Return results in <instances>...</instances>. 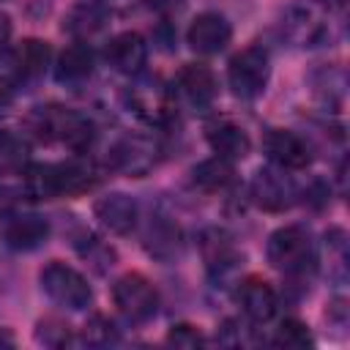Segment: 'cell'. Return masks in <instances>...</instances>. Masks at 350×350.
I'll use <instances>...</instances> for the list:
<instances>
[{"label": "cell", "instance_id": "11", "mask_svg": "<svg viewBox=\"0 0 350 350\" xmlns=\"http://www.w3.org/2000/svg\"><path fill=\"white\" fill-rule=\"evenodd\" d=\"M93 213H96V219H98L109 232L126 235V232H131V230L137 227V213H139V211H137V202H134L129 194L115 191V194H107V197L96 200Z\"/></svg>", "mask_w": 350, "mask_h": 350}, {"label": "cell", "instance_id": "3", "mask_svg": "<svg viewBox=\"0 0 350 350\" xmlns=\"http://www.w3.org/2000/svg\"><path fill=\"white\" fill-rule=\"evenodd\" d=\"M268 52L257 44L241 49L227 66V82L238 98H257L268 85Z\"/></svg>", "mask_w": 350, "mask_h": 350}, {"label": "cell", "instance_id": "1", "mask_svg": "<svg viewBox=\"0 0 350 350\" xmlns=\"http://www.w3.org/2000/svg\"><path fill=\"white\" fill-rule=\"evenodd\" d=\"M27 123L38 139H44V142L57 139L77 153L90 148V142L96 137V129L85 115L63 109V107H36V112L27 118Z\"/></svg>", "mask_w": 350, "mask_h": 350}, {"label": "cell", "instance_id": "25", "mask_svg": "<svg viewBox=\"0 0 350 350\" xmlns=\"http://www.w3.org/2000/svg\"><path fill=\"white\" fill-rule=\"evenodd\" d=\"M200 252H202L208 268H227L235 260L232 238L221 230H205L200 238Z\"/></svg>", "mask_w": 350, "mask_h": 350}, {"label": "cell", "instance_id": "22", "mask_svg": "<svg viewBox=\"0 0 350 350\" xmlns=\"http://www.w3.org/2000/svg\"><path fill=\"white\" fill-rule=\"evenodd\" d=\"M25 194L30 200H55L57 189V164H30L25 167Z\"/></svg>", "mask_w": 350, "mask_h": 350}, {"label": "cell", "instance_id": "16", "mask_svg": "<svg viewBox=\"0 0 350 350\" xmlns=\"http://www.w3.org/2000/svg\"><path fill=\"white\" fill-rule=\"evenodd\" d=\"M129 104L134 112L150 123H159L170 115V96L159 82H139L129 90Z\"/></svg>", "mask_w": 350, "mask_h": 350}, {"label": "cell", "instance_id": "12", "mask_svg": "<svg viewBox=\"0 0 350 350\" xmlns=\"http://www.w3.org/2000/svg\"><path fill=\"white\" fill-rule=\"evenodd\" d=\"M107 63L120 74H139L148 60V44L139 33H120L107 44Z\"/></svg>", "mask_w": 350, "mask_h": 350}, {"label": "cell", "instance_id": "19", "mask_svg": "<svg viewBox=\"0 0 350 350\" xmlns=\"http://www.w3.org/2000/svg\"><path fill=\"white\" fill-rule=\"evenodd\" d=\"M52 57V46L41 38H25L16 49H14V68L22 79H38Z\"/></svg>", "mask_w": 350, "mask_h": 350}, {"label": "cell", "instance_id": "5", "mask_svg": "<svg viewBox=\"0 0 350 350\" xmlns=\"http://www.w3.org/2000/svg\"><path fill=\"white\" fill-rule=\"evenodd\" d=\"M112 301L118 306V312L123 317H129L131 323H145L156 314L159 309V293L150 284V279H145L142 273H123L115 284H112Z\"/></svg>", "mask_w": 350, "mask_h": 350}, {"label": "cell", "instance_id": "17", "mask_svg": "<svg viewBox=\"0 0 350 350\" xmlns=\"http://www.w3.org/2000/svg\"><path fill=\"white\" fill-rule=\"evenodd\" d=\"M282 27L301 46H312V44H317L325 36V22L309 5L306 8H290L287 16H284V22H282Z\"/></svg>", "mask_w": 350, "mask_h": 350}, {"label": "cell", "instance_id": "31", "mask_svg": "<svg viewBox=\"0 0 350 350\" xmlns=\"http://www.w3.org/2000/svg\"><path fill=\"white\" fill-rule=\"evenodd\" d=\"M145 5L159 11V14H175L183 8V0H145Z\"/></svg>", "mask_w": 350, "mask_h": 350}, {"label": "cell", "instance_id": "30", "mask_svg": "<svg viewBox=\"0 0 350 350\" xmlns=\"http://www.w3.org/2000/svg\"><path fill=\"white\" fill-rule=\"evenodd\" d=\"M79 254H82L85 260H90V262L96 265V271H107V268L115 262V252H112L107 243H101L98 238H88V246L79 249Z\"/></svg>", "mask_w": 350, "mask_h": 350}, {"label": "cell", "instance_id": "33", "mask_svg": "<svg viewBox=\"0 0 350 350\" xmlns=\"http://www.w3.org/2000/svg\"><path fill=\"white\" fill-rule=\"evenodd\" d=\"M8 36H11V19H8L5 14H0V57H3V52H5Z\"/></svg>", "mask_w": 350, "mask_h": 350}, {"label": "cell", "instance_id": "14", "mask_svg": "<svg viewBox=\"0 0 350 350\" xmlns=\"http://www.w3.org/2000/svg\"><path fill=\"white\" fill-rule=\"evenodd\" d=\"M49 238V221L44 216L36 213H25V216H14L5 230H3V241L16 249V252H30L38 249L44 241Z\"/></svg>", "mask_w": 350, "mask_h": 350}, {"label": "cell", "instance_id": "7", "mask_svg": "<svg viewBox=\"0 0 350 350\" xmlns=\"http://www.w3.org/2000/svg\"><path fill=\"white\" fill-rule=\"evenodd\" d=\"M262 148L268 153V159L282 167V170H304L309 164V145L287 129H271L262 139Z\"/></svg>", "mask_w": 350, "mask_h": 350}, {"label": "cell", "instance_id": "8", "mask_svg": "<svg viewBox=\"0 0 350 350\" xmlns=\"http://www.w3.org/2000/svg\"><path fill=\"white\" fill-rule=\"evenodd\" d=\"M293 197H295L293 183L276 170H260L252 180V200L262 211H271V213L287 211L293 205Z\"/></svg>", "mask_w": 350, "mask_h": 350}, {"label": "cell", "instance_id": "20", "mask_svg": "<svg viewBox=\"0 0 350 350\" xmlns=\"http://www.w3.org/2000/svg\"><path fill=\"white\" fill-rule=\"evenodd\" d=\"M98 183L96 172L90 164L85 161H66V164H57V189H60V197H79V194H88L93 186Z\"/></svg>", "mask_w": 350, "mask_h": 350}, {"label": "cell", "instance_id": "29", "mask_svg": "<svg viewBox=\"0 0 350 350\" xmlns=\"http://www.w3.org/2000/svg\"><path fill=\"white\" fill-rule=\"evenodd\" d=\"M167 345H175V347H200V345H205V336H202V331L197 325L180 323V325H172L170 328Z\"/></svg>", "mask_w": 350, "mask_h": 350}, {"label": "cell", "instance_id": "32", "mask_svg": "<svg viewBox=\"0 0 350 350\" xmlns=\"http://www.w3.org/2000/svg\"><path fill=\"white\" fill-rule=\"evenodd\" d=\"M14 191L8 186H0V219H5L11 211H14Z\"/></svg>", "mask_w": 350, "mask_h": 350}, {"label": "cell", "instance_id": "34", "mask_svg": "<svg viewBox=\"0 0 350 350\" xmlns=\"http://www.w3.org/2000/svg\"><path fill=\"white\" fill-rule=\"evenodd\" d=\"M8 104H11V90L5 85H0V112H5Z\"/></svg>", "mask_w": 350, "mask_h": 350}, {"label": "cell", "instance_id": "6", "mask_svg": "<svg viewBox=\"0 0 350 350\" xmlns=\"http://www.w3.org/2000/svg\"><path fill=\"white\" fill-rule=\"evenodd\" d=\"M232 38V27L230 22L216 14V11H205L200 14L191 25H189V33H186V41L194 52L200 55H216L221 52Z\"/></svg>", "mask_w": 350, "mask_h": 350}, {"label": "cell", "instance_id": "23", "mask_svg": "<svg viewBox=\"0 0 350 350\" xmlns=\"http://www.w3.org/2000/svg\"><path fill=\"white\" fill-rule=\"evenodd\" d=\"M27 139L11 129H0V175L22 172L27 167Z\"/></svg>", "mask_w": 350, "mask_h": 350}, {"label": "cell", "instance_id": "2", "mask_svg": "<svg viewBox=\"0 0 350 350\" xmlns=\"http://www.w3.org/2000/svg\"><path fill=\"white\" fill-rule=\"evenodd\" d=\"M41 290L49 295V301H55L57 306L74 309V312L85 309L93 301V290H90L88 279L77 268H71V265H66L60 260H52V262L44 265Z\"/></svg>", "mask_w": 350, "mask_h": 350}, {"label": "cell", "instance_id": "28", "mask_svg": "<svg viewBox=\"0 0 350 350\" xmlns=\"http://www.w3.org/2000/svg\"><path fill=\"white\" fill-rule=\"evenodd\" d=\"M36 339H38L41 345H46V347H66V345L74 342L68 325L60 323V320H55V317H44V320L38 323V328H36Z\"/></svg>", "mask_w": 350, "mask_h": 350}, {"label": "cell", "instance_id": "15", "mask_svg": "<svg viewBox=\"0 0 350 350\" xmlns=\"http://www.w3.org/2000/svg\"><path fill=\"white\" fill-rule=\"evenodd\" d=\"M208 142L216 156L235 161L249 153V134L232 120H216L208 126Z\"/></svg>", "mask_w": 350, "mask_h": 350}, {"label": "cell", "instance_id": "10", "mask_svg": "<svg viewBox=\"0 0 350 350\" xmlns=\"http://www.w3.org/2000/svg\"><path fill=\"white\" fill-rule=\"evenodd\" d=\"M238 304L243 309V314L252 320V323H268L273 314H276V290L260 279V276H249L241 282L238 287Z\"/></svg>", "mask_w": 350, "mask_h": 350}, {"label": "cell", "instance_id": "13", "mask_svg": "<svg viewBox=\"0 0 350 350\" xmlns=\"http://www.w3.org/2000/svg\"><path fill=\"white\" fill-rule=\"evenodd\" d=\"M112 161L126 175L142 178L156 167V145L150 139H145V137H126L112 150Z\"/></svg>", "mask_w": 350, "mask_h": 350}, {"label": "cell", "instance_id": "21", "mask_svg": "<svg viewBox=\"0 0 350 350\" xmlns=\"http://www.w3.org/2000/svg\"><path fill=\"white\" fill-rule=\"evenodd\" d=\"M107 25V14L96 5V3H79L68 11V16L63 19V30H68L77 38H90L96 36L101 27Z\"/></svg>", "mask_w": 350, "mask_h": 350}, {"label": "cell", "instance_id": "4", "mask_svg": "<svg viewBox=\"0 0 350 350\" xmlns=\"http://www.w3.org/2000/svg\"><path fill=\"white\" fill-rule=\"evenodd\" d=\"M268 262L284 273L304 271L312 262V235L301 224L279 227L268 238Z\"/></svg>", "mask_w": 350, "mask_h": 350}, {"label": "cell", "instance_id": "18", "mask_svg": "<svg viewBox=\"0 0 350 350\" xmlns=\"http://www.w3.org/2000/svg\"><path fill=\"white\" fill-rule=\"evenodd\" d=\"M57 79L66 85H79L93 74V49L82 41L66 46L57 57V68H55Z\"/></svg>", "mask_w": 350, "mask_h": 350}, {"label": "cell", "instance_id": "24", "mask_svg": "<svg viewBox=\"0 0 350 350\" xmlns=\"http://www.w3.org/2000/svg\"><path fill=\"white\" fill-rule=\"evenodd\" d=\"M191 180L202 191H219L232 180V164L227 159H221V156L205 159L191 170Z\"/></svg>", "mask_w": 350, "mask_h": 350}, {"label": "cell", "instance_id": "27", "mask_svg": "<svg viewBox=\"0 0 350 350\" xmlns=\"http://www.w3.org/2000/svg\"><path fill=\"white\" fill-rule=\"evenodd\" d=\"M82 339L93 347H107V345L118 342V328L107 314H93L82 328Z\"/></svg>", "mask_w": 350, "mask_h": 350}, {"label": "cell", "instance_id": "26", "mask_svg": "<svg viewBox=\"0 0 350 350\" xmlns=\"http://www.w3.org/2000/svg\"><path fill=\"white\" fill-rule=\"evenodd\" d=\"M273 345L276 347H284V350H306L314 345L309 328L301 323V320H284L273 336Z\"/></svg>", "mask_w": 350, "mask_h": 350}, {"label": "cell", "instance_id": "9", "mask_svg": "<svg viewBox=\"0 0 350 350\" xmlns=\"http://www.w3.org/2000/svg\"><path fill=\"white\" fill-rule=\"evenodd\" d=\"M178 93L194 107V109H205L213 104L216 98V77L205 63H186L178 71Z\"/></svg>", "mask_w": 350, "mask_h": 350}]
</instances>
